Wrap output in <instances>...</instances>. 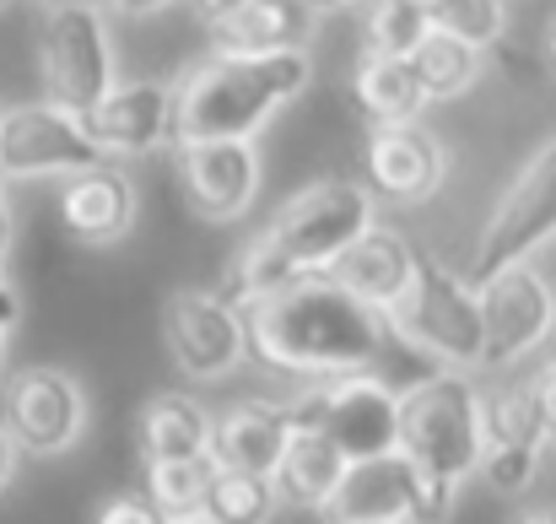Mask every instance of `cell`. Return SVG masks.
<instances>
[{
  "mask_svg": "<svg viewBox=\"0 0 556 524\" xmlns=\"http://www.w3.org/2000/svg\"><path fill=\"white\" fill-rule=\"evenodd\" d=\"M243 325H249V351L270 373L303 384L378 367L383 351L400 347L389 320L372 303L352 298L346 287H336L330 276H308L254 298L243 309Z\"/></svg>",
  "mask_w": 556,
  "mask_h": 524,
  "instance_id": "1",
  "label": "cell"
},
{
  "mask_svg": "<svg viewBox=\"0 0 556 524\" xmlns=\"http://www.w3.org/2000/svg\"><path fill=\"white\" fill-rule=\"evenodd\" d=\"M372 222V189L352 178H319L308 189H298L270 222L265 233H254L243 244V254L232 260V276L216 287L227 303L249 309L265 292H281L292 282L325 276Z\"/></svg>",
  "mask_w": 556,
  "mask_h": 524,
  "instance_id": "2",
  "label": "cell"
},
{
  "mask_svg": "<svg viewBox=\"0 0 556 524\" xmlns=\"http://www.w3.org/2000/svg\"><path fill=\"white\" fill-rule=\"evenodd\" d=\"M314 82L308 49L227 54L211 49L174 87V141H254Z\"/></svg>",
  "mask_w": 556,
  "mask_h": 524,
  "instance_id": "3",
  "label": "cell"
},
{
  "mask_svg": "<svg viewBox=\"0 0 556 524\" xmlns=\"http://www.w3.org/2000/svg\"><path fill=\"white\" fill-rule=\"evenodd\" d=\"M400 454L438 487L459 492L481 476L486 454V389L459 367H427L410 389H400Z\"/></svg>",
  "mask_w": 556,
  "mask_h": 524,
  "instance_id": "4",
  "label": "cell"
},
{
  "mask_svg": "<svg viewBox=\"0 0 556 524\" xmlns=\"http://www.w3.org/2000/svg\"><path fill=\"white\" fill-rule=\"evenodd\" d=\"M394 341L416 351L432 367H459L476 373L486 367V314H481V287L438 260L416 265V282L405 287L400 303L383 309Z\"/></svg>",
  "mask_w": 556,
  "mask_h": 524,
  "instance_id": "5",
  "label": "cell"
},
{
  "mask_svg": "<svg viewBox=\"0 0 556 524\" xmlns=\"http://www.w3.org/2000/svg\"><path fill=\"white\" fill-rule=\"evenodd\" d=\"M38 76L49 103L71 114H92L119 82L109 11L92 0H54L38 22Z\"/></svg>",
  "mask_w": 556,
  "mask_h": 524,
  "instance_id": "6",
  "label": "cell"
},
{
  "mask_svg": "<svg viewBox=\"0 0 556 524\" xmlns=\"http://www.w3.org/2000/svg\"><path fill=\"white\" fill-rule=\"evenodd\" d=\"M287 406H292V422L298 427L330 433L346 449L352 465L400 449V389L378 367L341 373V378H319L303 395H292Z\"/></svg>",
  "mask_w": 556,
  "mask_h": 524,
  "instance_id": "7",
  "label": "cell"
},
{
  "mask_svg": "<svg viewBox=\"0 0 556 524\" xmlns=\"http://www.w3.org/2000/svg\"><path fill=\"white\" fill-rule=\"evenodd\" d=\"M546 244H556V136L514 174L503 200L492 205V216L476 238L470 282L481 287L486 276H497L508 265H530Z\"/></svg>",
  "mask_w": 556,
  "mask_h": 524,
  "instance_id": "8",
  "label": "cell"
},
{
  "mask_svg": "<svg viewBox=\"0 0 556 524\" xmlns=\"http://www.w3.org/2000/svg\"><path fill=\"white\" fill-rule=\"evenodd\" d=\"M87 416H92L87 389H81V378L65 373V367L38 362V367H16V373L0 384V422H5V433L16 438L22 454L54 460V454L76 449L81 433H87Z\"/></svg>",
  "mask_w": 556,
  "mask_h": 524,
  "instance_id": "9",
  "label": "cell"
},
{
  "mask_svg": "<svg viewBox=\"0 0 556 524\" xmlns=\"http://www.w3.org/2000/svg\"><path fill=\"white\" fill-rule=\"evenodd\" d=\"M114 169L109 152L87 136V120L60 103L0 109V178H54Z\"/></svg>",
  "mask_w": 556,
  "mask_h": 524,
  "instance_id": "10",
  "label": "cell"
},
{
  "mask_svg": "<svg viewBox=\"0 0 556 524\" xmlns=\"http://www.w3.org/2000/svg\"><path fill=\"white\" fill-rule=\"evenodd\" d=\"M454 498H459V492L438 487L432 476H421V471L410 465V454L394 449V454H378V460H357L319 520L325 524H357V520L443 524L454 514Z\"/></svg>",
  "mask_w": 556,
  "mask_h": 524,
  "instance_id": "11",
  "label": "cell"
},
{
  "mask_svg": "<svg viewBox=\"0 0 556 524\" xmlns=\"http://www.w3.org/2000/svg\"><path fill=\"white\" fill-rule=\"evenodd\" d=\"M163 341L185 378L211 384V378H227L249 357V325H243V309L227 303L222 292L179 287L163 303Z\"/></svg>",
  "mask_w": 556,
  "mask_h": 524,
  "instance_id": "12",
  "label": "cell"
},
{
  "mask_svg": "<svg viewBox=\"0 0 556 524\" xmlns=\"http://www.w3.org/2000/svg\"><path fill=\"white\" fill-rule=\"evenodd\" d=\"M481 314H486V367H514L519 357L552 341L556 292L535 265H508L481 282Z\"/></svg>",
  "mask_w": 556,
  "mask_h": 524,
  "instance_id": "13",
  "label": "cell"
},
{
  "mask_svg": "<svg viewBox=\"0 0 556 524\" xmlns=\"http://www.w3.org/2000/svg\"><path fill=\"white\" fill-rule=\"evenodd\" d=\"M81 120H87V136L109 152V163L152 158L174 141V87L168 82H114L109 98Z\"/></svg>",
  "mask_w": 556,
  "mask_h": 524,
  "instance_id": "14",
  "label": "cell"
},
{
  "mask_svg": "<svg viewBox=\"0 0 556 524\" xmlns=\"http://www.w3.org/2000/svg\"><path fill=\"white\" fill-rule=\"evenodd\" d=\"M179 184L194 216L232 222L260 195V147L254 141H179Z\"/></svg>",
  "mask_w": 556,
  "mask_h": 524,
  "instance_id": "15",
  "label": "cell"
},
{
  "mask_svg": "<svg viewBox=\"0 0 556 524\" xmlns=\"http://www.w3.org/2000/svg\"><path fill=\"white\" fill-rule=\"evenodd\" d=\"M448 152L421 125H383L368 136V189L394 205H421L443 189Z\"/></svg>",
  "mask_w": 556,
  "mask_h": 524,
  "instance_id": "16",
  "label": "cell"
},
{
  "mask_svg": "<svg viewBox=\"0 0 556 524\" xmlns=\"http://www.w3.org/2000/svg\"><path fill=\"white\" fill-rule=\"evenodd\" d=\"M416 265H421V254L410 249V238L400 233V227H383V222H372L368 233L325 271L336 287H346L352 298H363L372 303L378 314L389 309V303H400L405 298V287L416 282Z\"/></svg>",
  "mask_w": 556,
  "mask_h": 524,
  "instance_id": "17",
  "label": "cell"
},
{
  "mask_svg": "<svg viewBox=\"0 0 556 524\" xmlns=\"http://www.w3.org/2000/svg\"><path fill=\"white\" fill-rule=\"evenodd\" d=\"M298 422L287 400H243L232 406L216 433H211V460L216 471H249V476H276Z\"/></svg>",
  "mask_w": 556,
  "mask_h": 524,
  "instance_id": "18",
  "label": "cell"
},
{
  "mask_svg": "<svg viewBox=\"0 0 556 524\" xmlns=\"http://www.w3.org/2000/svg\"><path fill=\"white\" fill-rule=\"evenodd\" d=\"M60 222H65L71 238H81L92 249L119 244L136 227V184L125 174V163L65 178V189H60Z\"/></svg>",
  "mask_w": 556,
  "mask_h": 524,
  "instance_id": "19",
  "label": "cell"
},
{
  "mask_svg": "<svg viewBox=\"0 0 556 524\" xmlns=\"http://www.w3.org/2000/svg\"><path fill=\"white\" fill-rule=\"evenodd\" d=\"M346 471H352V460H346V449H341L330 433H319V427H298L270 482H276V498H281V503L325 514L330 498L341 492Z\"/></svg>",
  "mask_w": 556,
  "mask_h": 524,
  "instance_id": "20",
  "label": "cell"
},
{
  "mask_svg": "<svg viewBox=\"0 0 556 524\" xmlns=\"http://www.w3.org/2000/svg\"><path fill=\"white\" fill-rule=\"evenodd\" d=\"M314 16L319 11L308 0H249L222 27H211V38L227 54H281V49H303L308 43Z\"/></svg>",
  "mask_w": 556,
  "mask_h": 524,
  "instance_id": "21",
  "label": "cell"
},
{
  "mask_svg": "<svg viewBox=\"0 0 556 524\" xmlns=\"http://www.w3.org/2000/svg\"><path fill=\"white\" fill-rule=\"evenodd\" d=\"M211 433H216V416L194 395H157L136 416V444L147 465L152 460H205Z\"/></svg>",
  "mask_w": 556,
  "mask_h": 524,
  "instance_id": "22",
  "label": "cell"
},
{
  "mask_svg": "<svg viewBox=\"0 0 556 524\" xmlns=\"http://www.w3.org/2000/svg\"><path fill=\"white\" fill-rule=\"evenodd\" d=\"M352 98H357V109L368 114L372 130H383V125H416L421 109H427V92H421L410 60H400V54H372V49L357 60V71H352Z\"/></svg>",
  "mask_w": 556,
  "mask_h": 524,
  "instance_id": "23",
  "label": "cell"
},
{
  "mask_svg": "<svg viewBox=\"0 0 556 524\" xmlns=\"http://www.w3.org/2000/svg\"><path fill=\"white\" fill-rule=\"evenodd\" d=\"M481 54H486L481 43H465L459 33L432 27V33L416 43V54H410V71H416V82H421L427 103L465 98V92L481 82Z\"/></svg>",
  "mask_w": 556,
  "mask_h": 524,
  "instance_id": "24",
  "label": "cell"
},
{
  "mask_svg": "<svg viewBox=\"0 0 556 524\" xmlns=\"http://www.w3.org/2000/svg\"><path fill=\"white\" fill-rule=\"evenodd\" d=\"M546 444H552V433H546L535 378L486 389V449H541L546 454Z\"/></svg>",
  "mask_w": 556,
  "mask_h": 524,
  "instance_id": "25",
  "label": "cell"
},
{
  "mask_svg": "<svg viewBox=\"0 0 556 524\" xmlns=\"http://www.w3.org/2000/svg\"><path fill=\"white\" fill-rule=\"evenodd\" d=\"M281 509L276 482L270 476H249V471H216L211 492H205V514L216 524H270Z\"/></svg>",
  "mask_w": 556,
  "mask_h": 524,
  "instance_id": "26",
  "label": "cell"
},
{
  "mask_svg": "<svg viewBox=\"0 0 556 524\" xmlns=\"http://www.w3.org/2000/svg\"><path fill=\"white\" fill-rule=\"evenodd\" d=\"M216 460H152L147 465V498L168 514V520H189L205 514V492H211Z\"/></svg>",
  "mask_w": 556,
  "mask_h": 524,
  "instance_id": "27",
  "label": "cell"
},
{
  "mask_svg": "<svg viewBox=\"0 0 556 524\" xmlns=\"http://www.w3.org/2000/svg\"><path fill=\"white\" fill-rule=\"evenodd\" d=\"M427 33H432L427 0H368V11H363V38H368L372 54L410 60Z\"/></svg>",
  "mask_w": 556,
  "mask_h": 524,
  "instance_id": "28",
  "label": "cell"
},
{
  "mask_svg": "<svg viewBox=\"0 0 556 524\" xmlns=\"http://www.w3.org/2000/svg\"><path fill=\"white\" fill-rule=\"evenodd\" d=\"M432 27L459 33L465 43H497L508 33V0H427Z\"/></svg>",
  "mask_w": 556,
  "mask_h": 524,
  "instance_id": "29",
  "label": "cell"
},
{
  "mask_svg": "<svg viewBox=\"0 0 556 524\" xmlns=\"http://www.w3.org/2000/svg\"><path fill=\"white\" fill-rule=\"evenodd\" d=\"M481 476H486L492 492L519 498V492H530V482L541 476V449H486V454H481Z\"/></svg>",
  "mask_w": 556,
  "mask_h": 524,
  "instance_id": "30",
  "label": "cell"
},
{
  "mask_svg": "<svg viewBox=\"0 0 556 524\" xmlns=\"http://www.w3.org/2000/svg\"><path fill=\"white\" fill-rule=\"evenodd\" d=\"M92 524H174L147 492H119V498H109L103 509H98V520Z\"/></svg>",
  "mask_w": 556,
  "mask_h": 524,
  "instance_id": "31",
  "label": "cell"
},
{
  "mask_svg": "<svg viewBox=\"0 0 556 524\" xmlns=\"http://www.w3.org/2000/svg\"><path fill=\"white\" fill-rule=\"evenodd\" d=\"M16 320H22V298H16V287L5 282V287H0V384H5V341H11Z\"/></svg>",
  "mask_w": 556,
  "mask_h": 524,
  "instance_id": "32",
  "label": "cell"
},
{
  "mask_svg": "<svg viewBox=\"0 0 556 524\" xmlns=\"http://www.w3.org/2000/svg\"><path fill=\"white\" fill-rule=\"evenodd\" d=\"M535 395H541V411H546V433H552V444H556V362L535 373Z\"/></svg>",
  "mask_w": 556,
  "mask_h": 524,
  "instance_id": "33",
  "label": "cell"
},
{
  "mask_svg": "<svg viewBox=\"0 0 556 524\" xmlns=\"http://www.w3.org/2000/svg\"><path fill=\"white\" fill-rule=\"evenodd\" d=\"M189 5H194V16H200L205 27H222V22H227L232 11H243L249 0H189Z\"/></svg>",
  "mask_w": 556,
  "mask_h": 524,
  "instance_id": "34",
  "label": "cell"
},
{
  "mask_svg": "<svg viewBox=\"0 0 556 524\" xmlns=\"http://www.w3.org/2000/svg\"><path fill=\"white\" fill-rule=\"evenodd\" d=\"M16 454H22V449H16V438L5 433V422H0V492H5L11 476H16Z\"/></svg>",
  "mask_w": 556,
  "mask_h": 524,
  "instance_id": "35",
  "label": "cell"
},
{
  "mask_svg": "<svg viewBox=\"0 0 556 524\" xmlns=\"http://www.w3.org/2000/svg\"><path fill=\"white\" fill-rule=\"evenodd\" d=\"M174 0H109V11H119V16H157V11H168Z\"/></svg>",
  "mask_w": 556,
  "mask_h": 524,
  "instance_id": "36",
  "label": "cell"
},
{
  "mask_svg": "<svg viewBox=\"0 0 556 524\" xmlns=\"http://www.w3.org/2000/svg\"><path fill=\"white\" fill-rule=\"evenodd\" d=\"M11 249V200H5V189H0V254Z\"/></svg>",
  "mask_w": 556,
  "mask_h": 524,
  "instance_id": "37",
  "label": "cell"
},
{
  "mask_svg": "<svg viewBox=\"0 0 556 524\" xmlns=\"http://www.w3.org/2000/svg\"><path fill=\"white\" fill-rule=\"evenodd\" d=\"M519 524H556V509H530Z\"/></svg>",
  "mask_w": 556,
  "mask_h": 524,
  "instance_id": "38",
  "label": "cell"
},
{
  "mask_svg": "<svg viewBox=\"0 0 556 524\" xmlns=\"http://www.w3.org/2000/svg\"><path fill=\"white\" fill-rule=\"evenodd\" d=\"M546 65H552V76H556V16H552V27H546Z\"/></svg>",
  "mask_w": 556,
  "mask_h": 524,
  "instance_id": "39",
  "label": "cell"
},
{
  "mask_svg": "<svg viewBox=\"0 0 556 524\" xmlns=\"http://www.w3.org/2000/svg\"><path fill=\"white\" fill-rule=\"evenodd\" d=\"M314 11H346V5H357V0H308Z\"/></svg>",
  "mask_w": 556,
  "mask_h": 524,
  "instance_id": "40",
  "label": "cell"
},
{
  "mask_svg": "<svg viewBox=\"0 0 556 524\" xmlns=\"http://www.w3.org/2000/svg\"><path fill=\"white\" fill-rule=\"evenodd\" d=\"M174 524H216L211 514H189V520H174Z\"/></svg>",
  "mask_w": 556,
  "mask_h": 524,
  "instance_id": "41",
  "label": "cell"
},
{
  "mask_svg": "<svg viewBox=\"0 0 556 524\" xmlns=\"http://www.w3.org/2000/svg\"><path fill=\"white\" fill-rule=\"evenodd\" d=\"M357 524H405V520H357Z\"/></svg>",
  "mask_w": 556,
  "mask_h": 524,
  "instance_id": "42",
  "label": "cell"
},
{
  "mask_svg": "<svg viewBox=\"0 0 556 524\" xmlns=\"http://www.w3.org/2000/svg\"><path fill=\"white\" fill-rule=\"evenodd\" d=\"M552 362H556V325H552Z\"/></svg>",
  "mask_w": 556,
  "mask_h": 524,
  "instance_id": "43",
  "label": "cell"
},
{
  "mask_svg": "<svg viewBox=\"0 0 556 524\" xmlns=\"http://www.w3.org/2000/svg\"><path fill=\"white\" fill-rule=\"evenodd\" d=\"M0 287H5V265H0Z\"/></svg>",
  "mask_w": 556,
  "mask_h": 524,
  "instance_id": "44",
  "label": "cell"
},
{
  "mask_svg": "<svg viewBox=\"0 0 556 524\" xmlns=\"http://www.w3.org/2000/svg\"><path fill=\"white\" fill-rule=\"evenodd\" d=\"M0 5H5V0H0Z\"/></svg>",
  "mask_w": 556,
  "mask_h": 524,
  "instance_id": "45",
  "label": "cell"
}]
</instances>
